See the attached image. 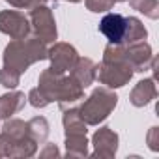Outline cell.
I'll list each match as a JSON object with an SVG mask.
<instances>
[{"instance_id":"obj_1","label":"cell","mask_w":159,"mask_h":159,"mask_svg":"<svg viewBox=\"0 0 159 159\" xmlns=\"http://www.w3.org/2000/svg\"><path fill=\"white\" fill-rule=\"evenodd\" d=\"M38 90L41 92V96L45 98L47 103L58 101L62 111L69 109L71 105H75L79 99H83V96H84V88L79 84L71 75L66 77L64 73L52 71L51 67L45 69L39 75Z\"/></svg>"},{"instance_id":"obj_2","label":"cell","mask_w":159,"mask_h":159,"mask_svg":"<svg viewBox=\"0 0 159 159\" xmlns=\"http://www.w3.org/2000/svg\"><path fill=\"white\" fill-rule=\"evenodd\" d=\"M133 67L125 60L120 43H109L103 54V64L98 66L96 79L103 83L107 88H120L127 84L133 77Z\"/></svg>"},{"instance_id":"obj_3","label":"cell","mask_w":159,"mask_h":159,"mask_svg":"<svg viewBox=\"0 0 159 159\" xmlns=\"http://www.w3.org/2000/svg\"><path fill=\"white\" fill-rule=\"evenodd\" d=\"M47 58L45 43L38 38H23L13 39L4 51V67L23 75L34 62Z\"/></svg>"},{"instance_id":"obj_4","label":"cell","mask_w":159,"mask_h":159,"mask_svg":"<svg viewBox=\"0 0 159 159\" xmlns=\"http://www.w3.org/2000/svg\"><path fill=\"white\" fill-rule=\"evenodd\" d=\"M116 103H118V96L111 88L103 86V88H96L84 99L81 109H77V111L86 125H99L103 120L109 118V114L114 111Z\"/></svg>"},{"instance_id":"obj_5","label":"cell","mask_w":159,"mask_h":159,"mask_svg":"<svg viewBox=\"0 0 159 159\" xmlns=\"http://www.w3.org/2000/svg\"><path fill=\"white\" fill-rule=\"evenodd\" d=\"M28 21H30V30H34V34L39 41L52 43L56 39V23H54L52 11L47 6L39 4V6L32 8Z\"/></svg>"},{"instance_id":"obj_6","label":"cell","mask_w":159,"mask_h":159,"mask_svg":"<svg viewBox=\"0 0 159 159\" xmlns=\"http://www.w3.org/2000/svg\"><path fill=\"white\" fill-rule=\"evenodd\" d=\"M0 32H4L11 39H23L30 34V21L21 11H2L0 13Z\"/></svg>"},{"instance_id":"obj_7","label":"cell","mask_w":159,"mask_h":159,"mask_svg":"<svg viewBox=\"0 0 159 159\" xmlns=\"http://www.w3.org/2000/svg\"><path fill=\"white\" fill-rule=\"evenodd\" d=\"M122 51H124L125 60L131 64L133 71H144V69H148L150 66L153 67L152 47H150L144 39L135 41V43H129V45H122Z\"/></svg>"},{"instance_id":"obj_8","label":"cell","mask_w":159,"mask_h":159,"mask_svg":"<svg viewBox=\"0 0 159 159\" xmlns=\"http://www.w3.org/2000/svg\"><path fill=\"white\" fill-rule=\"evenodd\" d=\"M47 58L51 60V69L52 71L66 73V71H71L79 54L69 43H56L54 47H51L47 51Z\"/></svg>"},{"instance_id":"obj_9","label":"cell","mask_w":159,"mask_h":159,"mask_svg":"<svg viewBox=\"0 0 159 159\" xmlns=\"http://www.w3.org/2000/svg\"><path fill=\"white\" fill-rule=\"evenodd\" d=\"M92 144H94V153H92L94 157L112 159L116 157L118 152V135L111 127H99L92 137Z\"/></svg>"},{"instance_id":"obj_10","label":"cell","mask_w":159,"mask_h":159,"mask_svg":"<svg viewBox=\"0 0 159 159\" xmlns=\"http://www.w3.org/2000/svg\"><path fill=\"white\" fill-rule=\"evenodd\" d=\"M99 32L109 39V43H122L125 34V17L120 13H107L99 23Z\"/></svg>"},{"instance_id":"obj_11","label":"cell","mask_w":159,"mask_h":159,"mask_svg":"<svg viewBox=\"0 0 159 159\" xmlns=\"http://www.w3.org/2000/svg\"><path fill=\"white\" fill-rule=\"evenodd\" d=\"M96 73H98V66L90 58H77L75 66L71 67V77L83 88L90 86L96 81Z\"/></svg>"},{"instance_id":"obj_12","label":"cell","mask_w":159,"mask_h":159,"mask_svg":"<svg viewBox=\"0 0 159 159\" xmlns=\"http://www.w3.org/2000/svg\"><path fill=\"white\" fill-rule=\"evenodd\" d=\"M157 96V88H155V81L153 79H144L140 81L133 90H131V103L135 107H144L148 105L152 99H155Z\"/></svg>"},{"instance_id":"obj_13","label":"cell","mask_w":159,"mask_h":159,"mask_svg":"<svg viewBox=\"0 0 159 159\" xmlns=\"http://www.w3.org/2000/svg\"><path fill=\"white\" fill-rule=\"evenodd\" d=\"M26 103V98L23 92H10L0 98V120H8L13 114H17Z\"/></svg>"},{"instance_id":"obj_14","label":"cell","mask_w":159,"mask_h":159,"mask_svg":"<svg viewBox=\"0 0 159 159\" xmlns=\"http://www.w3.org/2000/svg\"><path fill=\"white\" fill-rule=\"evenodd\" d=\"M64 129H66V135H86V124L83 122V118L79 116V111L69 107V109H64Z\"/></svg>"},{"instance_id":"obj_15","label":"cell","mask_w":159,"mask_h":159,"mask_svg":"<svg viewBox=\"0 0 159 159\" xmlns=\"http://www.w3.org/2000/svg\"><path fill=\"white\" fill-rule=\"evenodd\" d=\"M146 36H148V32L137 17H125V34H124V39L120 45H129V43L146 39Z\"/></svg>"},{"instance_id":"obj_16","label":"cell","mask_w":159,"mask_h":159,"mask_svg":"<svg viewBox=\"0 0 159 159\" xmlns=\"http://www.w3.org/2000/svg\"><path fill=\"white\" fill-rule=\"evenodd\" d=\"M66 155L67 157H86L88 155L86 135H66Z\"/></svg>"},{"instance_id":"obj_17","label":"cell","mask_w":159,"mask_h":159,"mask_svg":"<svg viewBox=\"0 0 159 159\" xmlns=\"http://www.w3.org/2000/svg\"><path fill=\"white\" fill-rule=\"evenodd\" d=\"M28 125V131L32 135V139L38 142V144H43L47 140V135H49V122L43 118V116H36L32 120L26 122Z\"/></svg>"},{"instance_id":"obj_18","label":"cell","mask_w":159,"mask_h":159,"mask_svg":"<svg viewBox=\"0 0 159 159\" xmlns=\"http://www.w3.org/2000/svg\"><path fill=\"white\" fill-rule=\"evenodd\" d=\"M129 4L133 10L144 13L150 19H157L159 17V2L157 0H129Z\"/></svg>"},{"instance_id":"obj_19","label":"cell","mask_w":159,"mask_h":159,"mask_svg":"<svg viewBox=\"0 0 159 159\" xmlns=\"http://www.w3.org/2000/svg\"><path fill=\"white\" fill-rule=\"evenodd\" d=\"M19 81H21V75H19V73L11 71V69H8V67H4L2 71H0V84H2V86L13 90V88L19 84Z\"/></svg>"},{"instance_id":"obj_20","label":"cell","mask_w":159,"mask_h":159,"mask_svg":"<svg viewBox=\"0 0 159 159\" xmlns=\"http://www.w3.org/2000/svg\"><path fill=\"white\" fill-rule=\"evenodd\" d=\"M86 2V8L94 13H105L109 10L114 8L116 4V0H84Z\"/></svg>"},{"instance_id":"obj_21","label":"cell","mask_w":159,"mask_h":159,"mask_svg":"<svg viewBox=\"0 0 159 159\" xmlns=\"http://www.w3.org/2000/svg\"><path fill=\"white\" fill-rule=\"evenodd\" d=\"M26 99H28V101H30V105H32V107H36V109H43V107H47V105H49L38 88L30 90V94H28V98H26Z\"/></svg>"},{"instance_id":"obj_22","label":"cell","mask_w":159,"mask_h":159,"mask_svg":"<svg viewBox=\"0 0 159 159\" xmlns=\"http://www.w3.org/2000/svg\"><path fill=\"white\" fill-rule=\"evenodd\" d=\"M8 4L13 6V8H25V10H32L39 4H43V0H8Z\"/></svg>"},{"instance_id":"obj_23","label":"cell","mask_w":159,"mask_h":159,"mask_svg":"<svg viewBox=\"0 0 159 159\" xmlns=\"http://www.w3.org/2000/svg\"><path fill=\"white\" fill-rule=\"evenodd\" d=\"M146 142H148V148H150L152 152H159V129H157V127H152V129L148 131Z\"/></svg>"},{"instance_id":"obj_24","label":"cell","mask_w":159,"mask_h":159,"mask_svg":"<svg viewBox=\"0 0 159 159\" xmlns=\"http://www.w3.org/2000/svg\"><path fill=\"white\" fill-rule=\"evenodd\" d=\"M39 155L41 157H51V155H60V152H58V148H56V144H45V148L39 152Z\"/></svg>"},{"instance_id":"obj_25","label":"cell","mask_w":159,"mask_h":159,"mask_svg":"<svg viewBox=\"0 0 159 159\" xmlns=\"http://www.w3.org/2000/svg\"><path fill=\"white\" fill-rule=\"evenodd\" d=\"M67 2H81V0H67Z\"/></svg>"},{"instance_id":"obj_26","label":"cell","mask_w":159,"mask_h":159,"mask_svg":"<svg viewBox=\"0 0 159 159\" xmlns=\"http://www.w3.org/2000/svg\"><path fill=\"white\" fill-rule=\"evenodd\" d=\"M116 2H124V0H116Z\"/></svg>"}]
</instances>
